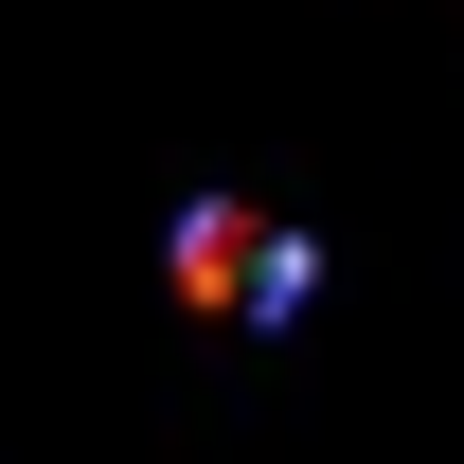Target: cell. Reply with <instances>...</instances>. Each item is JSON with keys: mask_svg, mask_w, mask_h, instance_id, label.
Instances as JSON below:
<instances>
[{"mask_svg": "<svg viewBox=\"0 0 464 464\" xmlns=\"http://www.w3.org/2000/svg\"><path fill=\"white\" fill-rule=\"evenodd\" d=\"M179 304H197V322H286V304H304V250L268 215L197 197V215H179Z\"/></svg>", "mask_w": 464, "mask_h": 464, "instance_id": "6da1fadb", "label": "cell"}]
</instances>
